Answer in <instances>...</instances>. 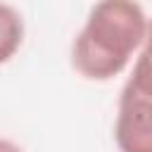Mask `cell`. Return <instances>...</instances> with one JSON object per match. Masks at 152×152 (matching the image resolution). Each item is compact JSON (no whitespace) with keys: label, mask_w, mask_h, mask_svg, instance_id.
<instances>
[{"label":"cell","mask_w":152,"mask_h":152,"mask_svg":"<svg viewBox=\"0 0 152 152\" xmlns=\"http://www.w3.org/2000/svg\"><path fill=\"white\" fill-rule=\"evenodd\" d=\"M147 17L138 0H97L71 43V64L88 81L119 76L142 48Z\"/></svg>","instance_id":"6da1fadb"},{"label":"cell","mask_w":152,"mask_h":152,"mask_svg":"<svg viewBox=\"0 0 152 152\" xmlns=\"http://www.w3.org/2000/svg\"><path fill=\"white\" fill-rule=\"evenodd\" d=\"M114 140L119 152H152V100L128 86L119 95Z\"/></svg>","instance_id":"7a4b0ae2"},{"label":"cell","mask_w":152,"mask_h":152,"mask_svg":"<svg viewBox=\"0 0 152 152\" xmlns=\"http://www.w3.org/2000/svg\"><path fill=\"white\" fill-rule=\"evenodd\" d=\"M24 43V19L19 10L0 2V64L10 62Z\"/></svg>","instance_id":"3957f363"},{"label":"cell","mask_w":152,"mask_h":152,"mask_svg":"<svg viewBox=\"0 0 152 152\" xmlns=\"http://www.w3.org/2000/svg\"><path fill=\"white\" fill-rule=\"evenodd\" d=\"M126 86L128 88H133L135 93H140V95H145V97H150L152 100V59L147 57V55H138V59H135V64H133V71H131V76H128V81H126Z\"/></svg>","instance_id":"277c9868"},{"label":"cell","mask_w":152,"mask_h":152,"mask_svg":"<svg viewBox=\"0 0 152 152\" xmlns=\"http://www.w3.org/2000/svg\"><path fill=\"white\" fill-rule=\"evenodd\" d=\"M142 55H147L152 59V19H147V33H145V43H142Z\"/></svg>","instance_id":"5b68a950"},{"label":"cell","mask_w":152,"mask_h":152,"mask_svg":"<svg viewBox=\"0 0 152 152\" xmlns=\"http://www.w3.org/2000/svg\"><path fill=\"white\" fill-rule=\"evenodd\" d=\"M0 152H24L17 142H12V140H7V138H0Z\"/></svg>","instance_id":"8992f818"}]
</instances>
